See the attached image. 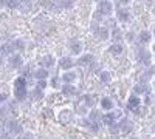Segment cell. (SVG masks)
<instances>
[{
  "instance_id": "cell-43",
  "label": "cell",
  "mask_w": 155,
  "mask_h": 139,
  "mask_svg": "<svg viewBox=\"0 0 155 139\" xmlns=\"http://www.w3.org/2000/svg\"><path fill=\"white\" fill-rule=\"evenodd\" d=\"M130 139H140V137H137V136H132V137H130Z\"/></svg>"
},
{
  "instance_id": "cell-38",
  "label": "cell",
  "mask_w": 155,
  "mask_h": 139,
  "mask_svg": "<svg viewBox=\"0 0 155 139\" xmlns=\"http://www.w3.org/2000/svg\"><path fill=\"white\" fill-rule=\"evenodd\" d=\"M22 139H34V136H33V133H25L22 136Z\"/></svg>"
},
{
  "instance_id": "cell-31",
  "label": "cell",
  "mask_w": 155,
  "mask_h": 139,
  "mask_svg": "<svg viewBox=\"0 0 155 139\" xmlns=\"http://www.w3.org/2000/svg\"><path fill=\"white\" fill-rule=\"evenodd\" d=\"M48 85L51 88H61L62 82H61V77H58V76H54V77H51V81L48 82Z\"/></svg>"
},
{
  "instance_id": "cell-26",
  "label": "cell",
  "mask_w": 155,
  "mask_h": 139,
  "mask_svg": "<svg viewBox=\"0 0 155 139\" xmlns=\"http://www.w3.org/2000/svg\"><path fill=\"white\" fill-rule=\"evenodd\" d=\"M147 93V87H146V84H137L135 87H134V94H137V96H141V94H146Z\"/></svg>"
},
{
  "instance_id": "cell-14",
  "label": "cell",
  "mask_w": 155,
  "mask_h": 139,
  "mask_svg": "<svg viewBox=\"0 0 155 139\" xmlns=\"http://www.w3.org/2000/svg\"><path fill=\"white\" fill-rule=\"evenodd\" d=\"M41 65H42V68H45V70L53 68V67L56 65V59H54V56H53V54H45V56L41 59Z\"/></svg>"
},
{
  "instance_id": "cell-3",
  "label": "cell",
  "mask_w": 155,
  "mask_h": 139,
  "mask_svg": "<svg viewBox=\"0 0 155 139\" xmlns=\"http://www.w3.org/2000/svg\"><path fill=\"white\" fill-rule=\"evenodd\" d=\"M5 131L14 137V136L23 133V127H22V124L17 119H8L6 124H5Z\"/></svg>"
},
{
  "instance_id": "cell-20",
  "label": "cell",
  "mask_w": 155,
  "mask_h": 139,
  "mask_svg": "<svg viewBox=\"0 0 155 139\" xmlns=\"http://www.w3.org/2000/svg\"><path fill=\"white\" fill-rule=\"evenodd\" d=\"M33 76H34L36 81H47L48 76H50V73H48V70H45V68H39V70H36V71L33 73Z\"/></svg>"
},
{
  "instance_id": "cell-45",
  "label": "cell",
  "mask_w": 155,
  "mask_h": 139,
  "mask_svg": "<svg viewBox=\"0 0 155 139\" xmlns=\"http://www.w3.org/2000/svg\"><path fill=\"white\" fill-rule=\"evenodd\" d=\"M137 2H140V0H137Z\"/></svg>"
},
{
  "instance_id": "cell-39",
  "label": "cell",
  "mask_w": 155,
  "mask_h": 139,
  "mask_svg": "<svg viewBox=\"0 0 155 139\" xmlns=\"http://www.w3.org/2000/svg\"><path fill=\"white\" fill-rule=\"evenodd\" d=\"M5 113H6L5 107H3V105H0V116H5Z\"/></svg>"
},
{
  "instance_id": "cell-11",
  "label": "cell",
  "mask_w": 155,
  "mask_h": 139,
  "mask_svg": "<svg viewBox=\"0 0 155 139\" xmlns=\"http://www.w3.org/2000/svg\"><path fill=\"white\" fill-rule=\"evenodd\" d=\"M118 127H120L121 133H130L134 130V124H132V121H129L126 118H121L118 121Z\"/></svg>"
},
{
  "instance_id": "cell-1",
  "label": "cell",
  "mask_w": 155,
  "mask_h": 139,
  "mask_svg": "<svg viewBox=\"0 0 155 139\" xmlns=\"http://www.w3.org/2000/svg\"><path fill=\"white\" fill-rule=\"evenodd\" d=\"M27 85H28L27 77H23V76H19V77H16L14 82H12V93H14V97L19 102H23V100L28 97Z\"/></svg>"
},
{
  "instance_id": "cell-37",
  "label": "cell",
  "mask_w": 155,
  "mask_h": 139,
  "mask_svg": "<svg viewBox=\"0 0 155 139\" xmlns=\"http://www.w3.org/2000/svg\"><path fill=\"white\" fill-rule=\"evenodd\" d=\"M144 100H146V104H147V105H152V93H149V91H147V93H146V99H144Z\"/></svg>"
},
{
  "instance_id": "cell-41",
  "label": "cell",
  "mask_w": 155,
  "mask_h": 139,
  "mask_svg": "<svg viewBox=\"0 0 155 139\" xmlns=\"http://www.w3.org/2000/svg\"><path fill=\"white\" fill-rule=\"evenodd\" d=\"M3 64H5V57H3V56H0V67H2Z\"/></svg>"
},
{
  "instance_id": "cell-6",
  "label": "cell",
  "mask_w": 155,
  "mask_h": 139,
  "mask_svg": "<svg viewBox=\"0 0 155 139\" xmlns=\"http://www.w3.org/2000/svg\"><path fill=\"white\" fill-rule=\"evenodd\" d=\"M92 31H93L95 37H96V39H99V40L110 39V30L107 27H102V25H99V27H98L96 23H93L92 25Z\"/></svg>"
},
{
  "instance_id": "cell-22",
  "label": "cell",
  "mask_w": 155,
  "mask_h": 139,
  "mask_svg": "<svg viewBox=\"0 0 155 139\" xmlns=\"http://www.w3.org/2000/svg\"><path fill=\"white\" fill-rule=\"evenodd\" d=\"M109 51H110L113 56H120V54H123V51H124V45H123V43H112V45L109 46Z\"/></svg>"
},
{
  "instance_id": "cell-9",
  "label": "cell",
  "mask_w": 155,
  "mask_h": 139,
  "mask_svg": "<svg viewBox=\"0 0 155 139\" xmlns=\"http://www.w3.org/2000/svg\"><path fill=\"white\" fill-rule=\"evenodd\" d=\"M61 91H62V94L65 96V97H74V96H78V88L74 85H71V84L61 85Z\"/></svg>"
},
{
  "instance_id": "cell-35",
  "label": "cell",
  "mask_w": 155,
  "mask_h": 139,
  "mask_svg": "<svg viewBox=\"0 0 155 139\" xmlns=\"http://www.w3.org/2000/svg\"><path fill=\"white\" fill-rule=\"evenodd\" d=\"M8 99H9V94L6 91H0V105H2L3 102H6Z\"/></svg>"
},
{
  "instance_id": "cell-16",
  "label": "cell",
  "mask_w": 155,
  "mask_h": 139,
  "mask_svg": "<svg viewBox=\"0 0 155 139\" xmlns=\"http://www.w3.org/2000/svg\"><path fill=\"white\" fill-rule=\"evenodd\" d=\"M68 48H70V51H71L73 54L79 56L81 51H82V43H81V40H78V39H71V40L68 42Z\"/></svg>"
},
{
  "instance_id": "cell-34",
  "label": "cell",
  "mask_w": 155,
  "mask_h": 139,
  "mask_svg": "<svg viewBox=\"0 0 155 139\" xmlns=\"http://www.w3.org/2000/svg\"><path fill=\"white\" fill-rule=\"evenodd\" d=\"M36 87L39 88V90H45V88L48 87V82L47 81H37L36 82Z\"/></svg>"
},
{
  "instance_id": "cell-7",
  "label": "cell",
  "mask_w": 155,
  "mask_h": 139,
  "mask_svg": "<svg viewBox=\"0 0 155 139\" xmlns=\"http://www.w3.org/2000/svg\"><path fill=\"white\" fill-rule=\"evenodd\" d=\"M8 65H9L12 70L20 68V67L23 65V57H22V54H19V53L11 54V56L8 57Z\"/></svg>"
},
{
  "instance_id": "cell-36",
  "label": "cell",
  "mask_w": 155,
  "mask_h": 139,
  "mask_svg": "<svg viewBox=\"0 0 155 139\" xmlns=\"http://www.w3.org/2000/svg\"><path fill=\"white\" fill-rule=\"evenodd\" d=\"M109 130H110V133H113V134L120 133V127H118V124H115V125H110V127H109Z\"/></svg>"
},
{
  "instance_id": "cell-24",
  "label": "cell",
  "mask_w": 155,
  "mask_h": 139,
  "mask_svg": "<svg viewBox=\"0 0 155 139\" xmlns=\"http://www.w3.org/2000/svg\"><path fill=\"white\" fill-rule=\"evenodd\" d=\"M11 43H12V46H14L16 51H19V54L22 51H25V48H27V43H25L23 39H16V40H12Z\"/></svg>"
},
{
  "instance_id": "cell-12",
  "label": "cell",
  "mask_w": 155,
  "mask_h": 139,
  "mask_svg": "<svg viewBox=\"0 0 155 139\" xmlns=\"http://www.w3.org/2000/svg\"><path fill=\"white\" fill-rule=\"evenodd\" d=\"M58 65H59V68L61 70H65V71H70L73 67H74V60L71 59V57H61L59 59V62H58Z\"/></svg>"
},
{
  "instance_id": "cell-28",
  "label": "cell",
  "mask_w": 155,
  "mask_h": 139,
  "mask_svg": "<svg viewBox=\"0 0 155 139\" xmlns=\"http://www.w3.org/2000/svg\"><path fill=\"white\" fill-rule=\"evenodd\" d=\"M98 74H99V81H101L102 84H109V82H112V74H110L107 70H102V71H99Z\"/></svg>"
},
{
  "instance_id": "cell-23",
  "label": "cell",
  "mask_w": 155,
  "mask_h": 139,
  "mask_svg": "<svg viewBox=\"0 0 155 139\" xmlns=\"http://www.w3.org/2000/svg\"><path fill=\"white\" fill-rule=\"evenodd\" d=\"M138 40H140L141 43H149V42L152 40V33L147 31V30L141 31V33L138 34Z\"/></svg>"
},
{
  "instance_id": "cell-2",
  "label": "cell",
  "mask_w": 155,
  "mask_h": 139,
  "mask_svg": "<svg viewBox=\"0 0 155 139\" xmlns=\"http://www.w3.org/2000/svg\"><path fill=\"white\" fill-rule=\"evenodd\" d=\"M123 118V113L120 111V110H116V108H113V110H110V111H107L106 115H102V119H101V122H104L107 127H110V125H115V124H118V121Z\"/></svg>"
},
{
  "instance_id": "cell-30",
  "label": "cell",
  "mask_w": 155,
  "mask_h": 139,
  "mask_svg": "<svg viewBox=\"0 0 155 139\" xmlns=\"http://www.w3.org/2000/svg\"><path fill=\"white\" fill-rule=\"evenodd\" d=\"M87 111H88V108H87L82 102L78 104V107H76V110H74V113H78V115H81V116H85Z\"/></svg>"
},
{
  "instance_id": "cell-25",
  "label": "cell",
  "mask_w": 155,
  "mask_h": 139,
  "mask_svg": "<svg viewBox=\"0 0 155 139\" xmlns=\"http://www.w3.org/2000/svg\"><path fill=\"white\" fill-rule=\"evenodd\" d=\"M81 102H82L87 108H93V107H95V99H93L92 94H84L82 99H81Z\"/></svg>"
},
{
  "instance_id": "cell-5",
  "label": "cell",
  "mask_w": 155,
  "mask_h": 139,
  "mask_svg": "<svg viewBox=\"0 0 155 139\" xmlns=\"http://www.w3.org/2000/svg\"><path fill=\"white\" fill-rule=\"evenodd\" d=\"M113 9L115 8H113V3L110 2V0H101V2H98V5H96V12L101 14L102 17L112 16Z\"/></svg>"
},
{
  "instance_id": "cell-13",
  "label": "cell",
  "mask_w": 155,
  "mask_h": 139,
  "mask_svg": "<svg viewBox=\"0 0 155 139\" xmlns=\"http://www.w3.org/2000/svg\"><path fill=\"white\" fill-rule=\"evenodd\" d=\"M116 20L121 22V23H127L130 20V12H129V9H126V8L116 9Z\"/></svg>"
},
{
  "instance_id": "cell-18",
  "label": "cell",
  "mask_w": 155,
  "mask_h": 139,
  "mask_svg": "<svg viewBox=\"0 0 155 139\" xmlns=\"http://www.w3.org/2000/svg\"><path fill=\"white\" fill-rule=\"evenodd\" d=\"M76 79H78V74L74 71H65L61 76V82H64V84H71L73 85V82H76Z\"/></svg>"
},
{
  "instance_id": "cell-33",
  "label": "cell",
  "mask_w": 155,
  "mask_h": 139,
  "mask_svg": "<svg viewBox=\"0 0 155 139\" xmlns=\"http://www.w3.org/2000/svg\"><path fill=\"white\" fill-rule=\"evenodd\" d=\"M141 56H143V59H141V62H143V64L146 65V67H149V64H150V54L149 53H141Z\"/></svg>"
},
{
  "instance_id": "cell-42",
  "label": "cell",
  "mask_w": 155,
  "mask_h": 139,
  "mask_svg": "<svg viewBox=\"0 0 155 139\" xmlns=\"http://www.w3.org/2000/svg\"><path fill=\"white\" fill-rule=\"evenodd\" d=\"M0 6H5V0H0Z\"/></svg>"
},
{
  "instance_id": "cell-27",
  "label": "cell",
  "mask_w": 155,
  "mask_h": 139,
  "mask_svg": "<svg viewBox=\"0 0 155 139\" xmlns=\"http://www.w3.org/2000/svg\"><path fill=\"white\" fill-rule=\"evenodd\" d=\"M30 94H31V99L34 100V102H36V100H42V99L45 97V94H44V90H39L37 87H34V90H33Z\"/></svg>"
},
{
  "instance_id": "cell-4",
  "label": "cell",
  "mask_w": 155,
  "mask_h": 139,
  "mask_svg": "<svg viewBox=\"0 0 155 139\" xmlns=\"http://www.w3.org/2000/svg\"><path fill=\"white\" fill-rule=\"evenodd\" d=\"M141 107H143V100L137 94H130L127 99V108L134 111L135 115H141Z\"/></svg>"
},
{
  "instance_id": "cell-32",
  "label": "cell",
  "mask_w": 155,
  "mask_h": 139,
  "mask_svg": "<svg viewBox=\"0 0 155 139\" xmlns=\"http://www.w3.org/2000/svg\"><path fill=\"white\" fill-rule=\"evenodd\" d=\"M152 76H153V68L150 67L143 76H141V84H146V79H150L152 77Z\"/></svg>"
},
{
  "instance_id": "cell-19",
  "label": "cell",
  "mask_w": 155,
  "mask_h": 139,
  "mask_svg": "<svg viewBox=\"0 0 155 139\" xmlns=\"http://www.w3.org/2000/svg\"><path fill=\"white\" fill-rule=\"evenodd\" d=\"M110 37H112L113 43H121V40L124 39V34H123V31H121L120 28L113 27V28H112V33H110Z\"/></svg>"
},
{
  "instance_id": "cell-17",
  "label": "cell",
  "mask_w": 155,
  "mask_h": 139,
  "mask_svg": "<svg viewBox=\"0 0 155 139\" xmlns=\"http://www.w3.org/2000/svg\"><path fill=\"white\" fill-rule=\"evenodd\" d=\"M87 119H88L90 122H92V124H98V125H99V122H101V119H102V115H101V111H99V110L92 108V110L88 111Z\"/></svg>"
},
{
  "instance_id": "cell-8",
  "label": "cell",
  "mask_w": 155,
  "mask_h": 139,
  "mask_svg": "<svg viewBox=\"0 0 155 139\" xmlns=\"http://www.w3.org/2000/svg\"><path fill=\"white\" fill-rule=\"evenodd\" d=\"M74 119V113L71 111V110H62L59 115H58V121L61 122V124H70L71 121Z\"/></svg>"
},
{
  "instance_id": "cell-15",
  "label": "cell",
  "mask_w": 155,
  "mask_h": 139,
  "mask_svg": "<svg viewBox=\"0 0 155 139\" xmlns=\"http://www.w3.org/2000/svg\"><path fill=\"white\" fill-rule=\"evenodd\" d=\"M14 53H16V49H14V46H12L11 42H6L3 45H0V56L9 57L11 54H14Z\"/></svg>"
},
{
  "instance_id": "cell-29",
  "label": "cell",
  "mask_w": 155,
  "mask_h": 139,
  "mask_svg": "<svg viewBox=\"0 0 155 139\" xmlns=\"http://www.w3.org/2000/svg\"><path fill=\"white\" fill-rule=\"evenodd\" d=\"M5 6L9 9H17L20 8V2L19 0H5Z\"/></svg>"
},
{
  "instance_id": "cell-40",
  "label": "cell",
  "mask_w": 155,
  "mask_h": 139,
  "mask_svg": "<svg viewBox=\"0 0 155 139\" xmlns=\"http://www.w3.org/2000/svg\"><path fill=\"white\" fill-rule=\"evenodd\" d=\"M130 2H132V0H120V3H121V5H129Z\"/></svg>"
},
{
  "instance_id": "cell-10",
  "label": "cell",
  "mask_w": 155,
  "mask_h": 139,
  "mask_svg": "<svg viewBox=\"0 0 155 139\" xmlns=\"http://www.w3.org/2000/svg\"><path fill=\"white\" fill-rule=\"evenodd\" d=\"M93 62H95V56L93 54H79L76 64L79 67H88V65H92Z\"/></svg>"
},
{
  "instance_id": "cell-21",
  "label": "cell",
  "mask_w": 155,
  "mask_h": 139,
  "mask_svg": "<svg viewBox=\"0 0 155 139\" xmlns=\"http://www.w3.org/2000/svg\"><path fill=\"white\" fill-rule=\"evenodd\" d=\"M101 108L102 110H106V111H110V110H113L115 108V102L112 100V97H102L101 99Z\"/></svg>"
},
{
  "instance_id": "cell-44",
  "label": "cell",
  "mask_w": 155,
  "mask_h": 139,
  "mask_svg": "<svg viewBox=\"0 0 155 139\" xmlns=\"http://www.w3.org/2000/svg\"><path fill=\"white\" fill-rule=\"evenodd\" d=\"M95 2H96V3H98V2H101V0H95Z\"/></svg>"
}]
</instances>
